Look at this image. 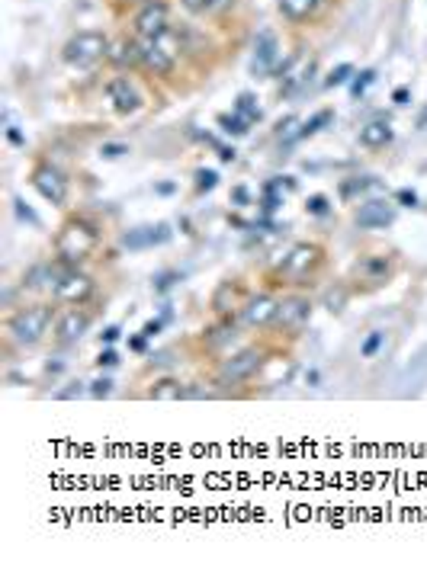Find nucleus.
<instances>
[{"instance_id": "34", "label": "nucleus", "mask_w": 427, "mask_h": 561, "mask_svg": "<svg viewBox=\"0 0 427 561\" xmlns=\"http://www.w3.org/2000/svg\"><path fill=\"white\" fill-rule=\"evenodd\" d=\"M215 187H219V174H215V170H206V167L196 170V189H200V193H212Z\"/></svg>"}, {"instance_id": "17", "label": "nucleus", "mask_w": 427, "mask_h": 561, "mask_svg": "<svg viewBox=\"0 0 427 561\" xmlns=\"http://www.w3.org/2000/svg\"><path fill=\"white\" fill-rule=\"evenodd\" d=\"M138 68L155 78H170L177 68V55L170 52L164 42H151V39H138Z\"/></svg>"}, {"instance_id": "5", "label": "nucleus", "mask_w": 427, "mask_h": 561, "mask_svg": "<svg viewBox=\"0 0 427 561\" xmlns=\"http://www.w3.org/2000/svg\"><path fill=\"white\" fill-rule=\"evenodd\" d=\"M395 276H398V257L389 251H373V253H360L354 260L347 283L354 289L376 292V289H386Z\"/></svg>"}, {"instance_id": "26", "label": "nucleus", "mask_w": 427, "mask_h": 561, "mask_svg": "<svg viewBox=\"0 0 427 561\" xmlns=\"http://www.w3.org/2000/svg\"><path fill=\"white\" fill-rule=\"evenodd\" d=\"M386 334H389L386 327H373L366 337H363V343H360V356H363V360H373V356H379V350L386 347Z\"/></svg>"}, {"instance_id": "27", "label": "nucleus", "mask_w": 427, "mask_h": 561, "mask_svg": "<svg viewBox=\"0 0 427 561\" xmlns=\"http://www.w3.org/2000/svg\"><path fill=\"white\" fill-rule=\"evenodd\" d=\"M235 112H238L241 119H247V122H260V106H257V97L254 93H238V100H235Z\"/></svg>"}, {"instance_id": "1", "label": "nucleus", "mask_w": 427, "mask_h": 561, "mask_svg": "<svg viewBox=\"0 0 427 561\" xmlns=\"http://www.w3.org/2000/svg\"><path fill=\"white\" fill-rule=\"evenodd\" d=\"M328 266V251L318 241H296L283 257L273 263V270H267L264 283L267 289H305L315 285V279L321 276V270Z\"/></svg>"}, {"instance_id": "51", "label": "nucleus", "mask_w": 427, "mask_h": 561, "mask_svg": "<svg viewBox=\"0 0 427 561\" xmlns=\"http://www.w3.org/2000/svg\"><path fill=\"white\" fill-rule=\"evenodd\" d=\"M155 189H158V193H161V196H170V193H174L177 187H174V183H158Z\"/></svg>"}, {"instance_id": "21", "label": "nucleus", "mask_w": 427, "mask_h": 561, "mask_svg": "<svg viewBox=\"0 0 427 561\" xmlns=\"http://www.w3.org/2000/svg\"><path fill=\"white\" fill-rule=\"evenodd\" d=\"M106 58L119 68H135L138 65V39L135 36H119V39H110V52Z\"/></svg>"}, {"instance_id": "37", "label": "nucleus", "mask_w": 427, "mask_h": 561, "mask_svg": "<svg viewBox=\"0 0 427 561\" xmlns=\"http://www.w3.org/2000/svg\"><path fill=\"white\" fill-rule=\"evenodd\" d=\"M123 154H129V145H123V142H106L103 148H100V157H106V161H119Z\"/></svg>"}, {"instance_id": "18", "label": "nucleus", "mask_w": 427, "mask_h": 561, "mask_svg": "<svg viewBox=\"0 0 427 561\" xmlns=\"http://www.w3.org/2000/svg\"><path fill=\"white\" fill-rule=\"evenodd\" d=\"M174 238L168 221H158V225H142V228H132V231L123 234V247L129 251H151V247H161Z\"/></svg>"}, {"instance_id": "31", "label": "nucleus", "mask_w": 427, "mask_h": 561, "mask_svg": "<svg viewBox=\"0 0 427 561\" xmlns=\"http://www.w3.org/2000/svg\"><path fill=\"white\" fill-rule=\"evenodd\" d=\"M305 212L315 215V219H321V215L331 212V199L324 193H312L309 199H305Z\"/></svg>"}, {"instance_id": "3", "label": "nucleus", "mask_w": 427, "mask_h": 561, "mask_svg": "<svg viewBox=\"0 0 427 561\" xmlns=\"http://www.w3.org/2000/svg\"><path fill=\"white\" fill-rule=\"evenodd\" d=\"M103 244V228L87 215H68L55 234V257L68 266H81Z\"/></svg>"}, {"instance_id": "29", "label": "nucleus", "mask_w": 427, "mask_h": 561, "mask_svg": "<svg viewBox=\"0 0 427 561\" xmlns=\"http://www.w3.org/2000/svg\"><path fill=\"white\" fill-rule=\"evenodd\" d=\"M331 116H334V112H331V110H321V112H315V116H312L309 122H302V129H299L296 135H289V142H299V138H312L318 129H324V125L331 122Z\"/></svg>"}, {"instance_id": "39", "label": "nucleus", "mask_w": 427, "mask_h": 561, "mask_svg": "<svg viewBox=\"0 0 427 561\" xmlns=\"http://www.w3.org/2000/svg\"><path fill=\"white\" fill-rule=\"evenodd\" d=\"M119 366V353L113 347H103L97 356V369H116Z\"/></svg>"}, {"instance_id": "46", "label": "nucleus", "mask_w": 427, "mask_h": 561, "mask_svg": "<svg viewBox=\"0 0 427 561\" xmlns=\"http://www.w3.org/2000/svg\"><path fill=\"white\" fill-rule=\"evenodd\" d=\"M161 330H164V321H161V318H155V321H148V324L142 327V334L148 337V340H155V337L161 334Z\"/></svg>"}, {"instance_id": "52", "label": "nucleus", "mask_w": 427, "mask_h": 561, "mask_svg": "<svg viewBox=\"0 0 427 561\" xmlns=\"http://www.w3.org/2000/svg\"><path fill=\"white\" fill-rule=\"evenodd\" d=\"M305 382H309V385H318V382H321V375H318V369H312V372H305Z\"/></svg>"}, {"instance_id": "20", "label": "nucleus", "mask_w": 427, "mask_h": 561, "mask_svg": "<svg viewBox=\"0 0 427 561\" xmlns=\"http://www.w3.org/2000/svg\"><path fill=\"white\" fill-rule=\"evenodd\" d=\"M145 398L151 401H183L187 398V385L174 375H158L148 388H145Z\"/></svg>"}, {"instance_id": "25", "label": "nucleus", "mask_w": 427, "mask_h": 561, "mask_svg": "<svg viewBox=\"0 0 427 561\" xmlns=\"http://www.w3.org/2000/svg\"><path fill=\"white\" fill-rule=\"evenodd\" d=\"M373 187H376L373 177H350V180L341 183V189H337V193H341L344 202H354L356 196H363L366 189H373Z\"/></svg>"}, {"instance_id": "47", "label": "nucleus", "mask_w": 427, "mask_h": 561, "mask_svg": "<svg viewBox=\"0 0 427 561\" xmlns=\"http://www.w3.org/2000/svg\"><path fill=\"white\" fill-rule=\"evenodd\" d=\"M7 138H10V145H16V148H26V138H23V132L16 129V125L7 129Z\"/></svg>"}, {"instance_id": "6", "label": "nucleus", "mask_w": 427, "mask_h": 561, "mask_svg": "<svg viewBox=\"0 0 427 561\" xmlns=\"http://www.w3.org/2000/svg\"><path fill=\"white\" fill-rule=\"evenodd\" d=\"M312 311H315V302H312L309 292L302 289H289L279 295V311L277 321H273V334L286 337V340H299L302 330L312 324Z\"/></svg>"}, {"instance_id": "38", "label": "nucleus", "mask_w": 427, "mask_h": 561, "mask_svg": "<svg viewBox=\"0 0 427 561\" xmlns=\"http://www.w3.org/2000/svg\"><path fill=\"white\" fill-rule=\"evenodd\" d=\"M81 394H87V385H84V382H68V388L55 392V398H58V401H71V398H81Z\"/></svg>"}, {"instance_id": "9", "label": "nucleus", "mask_w": 427, "mask_h": 561, "mask_svg": "<svg viewBox=\"0 0 427 561\" xmlns=\"http://www.w3.org/2000/svg\"><path fill=\"white\" fill-rule=\"evenodd\" d=\"M132 36L135 39H151L161 42L170 36V10L164 0H151V4H142L132 16Z\"/></svg>"}, {"instance_id": "7", "label": "nucleus", "mask_w": 427, "mask_h": 561, "mask_svg": "<svg viewBox=\"0 0 427 561\" xmlns=\"http://www.w3.org/2000/svg\"><path fill=\"white\" fill-rule=\"evenodd\" d=\"M106 52H110V39H106L100 29H81V33H74L71 39L65 42L61 58H65L68 68L87 71V68H93L100 58H106Z\"/></svg>"}, {"instance_id": "43", "label": "nucleus", "mask_w": 427, "mask_h": 561, "mask_svg": "<svg viewBox=\"0 0 427 561\" xmlns=\"http://www.w3.org/2000/svg\"><path fill=\"white\" fill-rule=\"evenodd\" d=\"M219 392H212V388H200V382H193V385H187V398L183 401H196V398H215Z\"/></svg>"}, {"instance_id": "50", "label": "nucleus", "mask_w": 427, "mask_h": 561, "mask_svg": "<svg viewBox=\"0 0 427 561\" xmlns=\"http://www.w3.org/2000/svg\"><path fill=\"white\" fill-rule=\"evenodd\" d=\"M289 125H296V116H286V119H279L277 122V132L283 135V132H289Z\"/></svg>"}, {"instance_id": "24", "label": "nucleus", "mask_w": 427, "mask_h": 561, "mask_svg": "<svg viewBox=\"0 0 427 561\" xmlns=\"http://www.w3.org/2000/svg\"><path fill=\"white\" fill-rule=\"evenodd\" d=\"M350 295H354V285L350 283H331L328 289L321 292V308H328L331 315H341L347 308Z\"/></svg>"}, {"instance_id": "23", "label": "nucleus", "mask_w": 427, "mask_h": 561, "mask_svg": "<svg viewBox=\"0 0 427 561\" xmlns=\"http://www.w3.org/2000/svg\"><path fill=\"white\" fill-rule=\"evenodd\" d=\"M392 138H395V132L386 119H373V122H366L360 129V145L369 151H379V148H386V145H392Z\"/></svg>"}, {"instance_id": "28", "label": "nucleus", "mask_w": 427, "mask_h": 561, "mask_svg": "<svg viewBox=\"0 0 427 561\" xmlns=\"http://www.w3.org/2000/svg\"><path fill=\"white\" fill-rule=\"evenodd\" d=\"M219 129L225 132V135H235V138H241V135H247V129H251V122L247 119H241L238 112H222L219 116Z\"/></svg>"}, {"instance_id": "15", "label": "nucleus", "mask_w": 427, "mask_h": 561, "mask_svg": "<svg viewBox=\"0 0 427 561\" xmlns=\"http://www.w3.org/2000/svg\"><path fill=\"white\" fill-rule=\"evenodd\" d=\"M106 100L113 103V110L119 112V116H132V112L142 110V90L135 87V80L129 78V74H116V78L106 80Z\"/></svg>"}, {"instance_id": "41", "label": "nucleus", "mask_w": 427, "mask_h": 561, "mask_svg": "<svg viewBox=\"0 0 427 561\" xmlns=\"http://www.w3.org/2000/svg\"><path fill=\"white\" fill-rule=\"evenodd\" d=\"M119 337H123V327H119V324H106V327L100 330V343H103V347H113Z\"/></svg>"}, {"instance_id": "14", "label": "nucleus", "mask_w": 427, "mask_h": 561, "mask_svg": "<svg viewBox=\"0 0 427 561\" xmlns=\"http://www.w3.org/2000/svg\"><path fill=\"white\" fill-rule=\"evenodd\" d=\"M29 183H33L36 193H39L46 202H52V206L61 209L68 202V180L58 167H52V164H36L33 174H29Z\"/></svg>"}, {"instance_id": "36", "label": "nucleus", "mask_w": 427, "mask_h": 561, "mask_svg": "<svg viewBox=\"0 0 427 561\" xmlns=\"http://www.w3.org/2000/svg\"><path fill=\"white\" fill-rule=\"evenodd\" d=\"M14 209H16V219H20V221H26V225H33V228H42V219L23 199H14Z\"/></svg>"}, {"instance_id": "13", "label": "nucleus", "mask_w": 427, "mask_h": 561, "mask_svg": "<svg viewBox=\"0 0 427 561\" xmlns=\"http://www.w3.org/2000/svg\"><path fill=\"white\" fill-rule=\"evenodd\" d=\"M247 295H251V292L245 289V283H241L238 276H228L212 289L209 308H212L215 318H238V311H241V305L247 302Z\"/></svg>"}, {"instance_id": "10", "label": "nucleus", "mask_w": 427, "mask_h": 561, "mask_svg": "<svg viewBox=\"0 0 427 561\" xmlns=\"http://www.w3.org/2000/svg\"><path fill=\"white\" fill-rule=\"evenodd\" d=\"M93 292H97V283H93L91 273H84L81 266H68L65 263L58 283H55L52 298L58 305H87L93 298Z\"/></svg>"}, {"instance_id": "2", "label": "nucleus", "mask_w": 427, "mask_h": 561, "mask_svg": "<svg viewBox=\"0 0 427 561\" xmlns=\"http://www.w3.org/2000/svg\"><path fill=\"white\" fill-rule=\"evenodd\" d=\"M55 321H58V302L42 298V302L20 305L16 311H10V318L4 321V330H7V340H14L20 350H33L48 337Z\"/></svg>"}, {"instance_id": "42", "label": "nucleus", "mask_w": 427, "mask_h": 561, "mask_svg": "<svg viewBox=\"0 0 427 561\" xmlns=\"http://www.w3.org/2000/svg\"><path fill=\"white\" fill-rule=\"evenodd\" d=\"M395 202H398L401 209H414L418 206V193H414V189H398V193H395Z\"/></svg>"}, {"instance_id": "22", "label": "nucleus", "mask_w": 427, "mask_h": 561, "mask_svg": "<svg viewBox=\"0 0 427 561\" xmlns=\"http://www.w3.org/2000/svg\"><path fill=\"white\" fill-rule=\"evenodd\" d=\"M279 16L289 23H309L318 10L324 7V0H279Z\"/></svg>"}, {"instance_id": "45", "label": "nucleus", "mask_w": 427, "mask_h": 561, "mask_svg": "<svg viewBox=\"0 0 427 561\" xmlns=\"http://www.w3.org/2000/svg\"><path fill=\"white\" fill-rule=\"evenodd\" d=\"M238 0H212V7H209V16H219V14H228Z\"/></svg>"}, {"instance_id": "32", "label": "nucleus", "mask_w": 427, "mask_h": 561, "mask_svg": "<svg viewBox=\"0 0 427 561\" xmlns=\"http://www.w3.org/2000/svg\"><path fill=\"white\" fill-rule=\"evenodd\" d=\"M113 385H116V382H113L110 375H100V379H93L91 385H87V394L97 398V401H103V398H110V394H113Z\"/></svg>"}, {"instance_id": "8", "label": "nucleus", "mask_w": 427, "mask_h": 561, "mask_svg": "<svg viewBox=\"0 0 427 561\" xmlns=\"http://www.w3.org/2000/svg\"><path fill=\"white\" fill-rule=\"evenodd\" d=\"M277 311H279V295L273 289L251 292L238 311V324L247 330H270L273 321H277Z\"/></svg>"}, {"instance_id": "35", "label": "nucleus", "mask_w": 427, "mask_h": 561, "mask_svg": "<svg viewBox=\"0 0 427 561\" xmlns=\"http://www.w3.org/2000/svg\"><path fill=\"white\" fill-rule=\"evenodd\" d=\"M180 273H177V270H168V273H161V276H155V292H158V295H164V292H170V289H174V285L177 283H180Z\"/></svg>"}, {"instance_id": "54", "label": "nucleus", "mask_w": 427, "mask_h": 561, "mask_svg": "<svg viewBox=\"0 0 427 561\" xmlns=\"http://www.w3.org/2000/svg\"><path fill=\"white\" fill-rule=\"evenodd\" d=\"M418 129H427V106L421 110V116H418Z\"/></svg>"}, {"instance_id": "33", "label": "nucleus", "mask_w": 427, "mask_h": 561, "mask_svg": "<svg viewBox=\"0 0 427 561\" xmlns=\"http://www.w3.org/2000/svg\"><path fill=\"white\" fill-rule=\"evenodd\" d=\"M376 80V71L373 68H366V71H360V74H354V80H350V93L354 97H363V93L369 90V84Z\"/></svg>"}, {"instance_id": "49", "label": "nucleus", "mask_w": 427, "mask_h": 561, "mask_svg": "<svg viewBox=\"0 0 427 561\" xmlns=\"http://www.w3.org/2000/svg\"><path fill=\"white\" fill-rule=\"evenodd\" d=\"M392 100H395V103H398V106H408V100H411V93H408L405 87H398V90L392 93Z\"/></svg>"}, {"instance_id": "48", "label": "nucleus", "mask_w": 427, "mask_h": 561, "mask_svg": "<svg viewBox=\"0 0 427 561\" xmlns=\"http://www.w3.org/2000/svg\"><path fill=\"white\" fill-rule=\"evenodd\" d=\"M145 347H148V337H145L142 330H138V334L129 340V350H135V353H145Z\"/></svg>"}, {"instance_id": "16", "label": "nucleus", "mask_w": 427, "mask_h": 561, "mask_svg": "<svg viewBox=\"0 0 427 561\" xmlns=\"http://www.w3.org/2000/svg\"><path fill=\"white\" fill-rule=\"evenodd\" d=\"M395 215H398V206L389 199H366L360 202V209L354 212V225L360 231H382V228L395 225Z\"/></svg>"}, {"instance_id": "53", "label": "nucleus", "mask_w": 427, "mask_h": 561, "mask_svg": "<svg viewBox=\"0 0 427 561\" xmlns=\"http://www.w3.org/2000/svg\"><path fill=\"white\" fill-rule=\"evenodd\" d=\"M222 161H235V148H222Z\"/></svg>"}, {"instance_id": "12", "label": "nucleus", "mask_w": 427, "mask_h": 561, "mask_svg": "<svg viewBox=\"0 0 427 561\" xmlns=\"http://www.w3.org/2000/svg\"><path fill=\"white\" fill-rule=\"evenodd\" d=\"M279 68V39L273 29H260L257 39H254V52H251V78H270Z\"/></svg>"}, {"instance_id": "11", "label": "nucleus", "mask_w": 427, "mask_h": 561, "mask_svg": "<svg viewBox=\"0 0 427 561\" xmlns=\"http://www.w3.org/2000/svg\"><path fill=\"white\" fill-rule=\"evenodd\" d=\"M91 324H93V315L84 305H68L65 311H58V321H55V327H52L55 347H78L87 337Z\"/></svg>"}, {"instance_id": "30", "label": "nucleus", "mask_w": 427, "mask_h": 561, "mask_svg": "<svg viewBox=\"0 0 427 561\" xmlns=\"http://www.w3.org/2000/svg\"><path fill=\"white\" fill-rule=\"evenodd\" d=\"M354 65H347V61H344V65H337L334 71L328 74V78H324V87H344V84H350V80H354Z\"/></svg>"}, {"instance_id": "19", "label": "nucleus", "mask_w": 427, "mask_h": 561, "mask_svg": "<svg viewBox=\"0 0 427 561\" xmlns=\"http://www.w3.org/2000/svg\"><path fill=\"white\" fill-rule=\"evenodd\" d=\"M238 318H215V324H209L206 330L200 334V343L206 350H228L238 337Z\"/></svg>"}, {"instance_id": "40", "label": "nucleus", "mask_w": 427, "mask_h": 561, "mask_svg": "<svg viewBox=\"0 0 427 561\" xmlns=\"http://www.w3.org/2000/svg\"><path fill=\"white\" fill-rule=\"evenodd\" d=\"M180 4H183V10L193 16H206L209 7H212V0H180Z\"/></svg>"}, {"instance_id": "4", "label": "nucleus", "mask_w": 427, "mask_h": 561, "mask_svg": "<svg viewBox=\"0 0 427 561\" xmlns=\"http://www.w3.org/2000/svg\"><path fill=\"white\" fill-rule=\"evenodd\" d=\"M270 353L273 350L264 347V343H247V347L228 350L212 372V385L232 388V385H245V382L257 379V375L264 372V366L270 362Z\"/></svg>"}, {"instance_id": "44", "label": "nucleus", "mask_w": 427, "mask_h": 561, "mask_svg": "<svg viewBox=\"0 0 427 561\" xmlns=\"http://www.w3.org/2000/svg\"><path fill=\"white\" fill-rule=\"evenodd\" d=\"M232 202H235L238 209H245L247 202H251V193H247V187H235V189H232Z\"/></svg>"}]
</instances>
